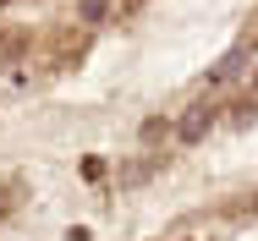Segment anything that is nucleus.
<instances>
[{
	"mask_svg": "<svg viewBox=\"0 0 258 241\" xmlns=\"http://www.w3.org/2000/svg\"><path fill=\"white\" fill-rule=\"evenodd\" d=\"M214 115H220V104H192L181 115V126H176V143H198L209 126H214Z\"/></svg>",
	"mask_w": 258,
	"mask_h": 241,
	"instance_id": "nucleus-1",
	"label": "nucleus"
},
{
	"mask_svg": "<svg viewBox=\"0 0 258 241\" xmlns=\"http://www.w3.org/2000/svg\"><path fill=\"white\" fill-rule=\"evenodd\" d=\"M17 55H28V33H6L0 39V60H17Z\"/></svg>",
	"mask_w": 258,
	"mask_h": 241,
	"instance_id": "nucleus-2",
	"label": "nucleus"
},
{
	"mask_svg": "<svg viewBox=\"0 0 258 241\" xmlns=\"http://www.w3.org/2000/svg\"><path fill=\"white\" fill-rule=\"evenodd\" d=\"M104 11H110V0H83V6H77V17H83V22H99Z\"/></svg>",
	"mask_w": 258,
	"mask_h": 241,
	"instance_id": "nucleus-3",
	"label": "nucleus"
},
{
	"mask_svg": "<svg viewBox=\"0 0 258 241\" xmlns=\"http://www.w3.org/2000/svg\"><path fill=\"white\" fill-rule=\"evenodd\" d=\"M0 6H6V0H0Z\"/></svg>",
	"mask_w": 258,
	"mask_h": 241,
	"instance_id": "nucleus-4",
	"label": "nucleus"
}]
</instances>
